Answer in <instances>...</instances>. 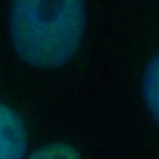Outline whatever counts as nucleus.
<instances>
[{"label":"nucleus","mask_w":159,"mask_h":159,"mask_svg":"<svg viewBox=\"0 0 159 159\" xmlns=\"http://www.w3.org/2000/svg\"><path fill=\"white\" fill-rule=\"evenodd\" d=\"M27 159H83L78 149L64 142L45 144L34 150Z\"/></svg>","instance_id":"4"},{"label":"nucleus","mask_w":159,"mask_h":159,"mask_svg":"<svg viewBox=\"0 0 159 159\" xmlns=\"http://www.w3.org/2000/svg\"><path fill=\"white\" fill-rule=\"evenodd\" d=\"M86 22L82 1H16L9 9V33L16 53L40 69L60 68L73 57Z\"/></svg>","instance_id":"1"},{"label":"nucleus","mask_w":159,"mask_h":159,"mask_svg":"<svg viewBox=\"0 0 159 159\" xmlns=\"http://www.w3.org/2000/svg\"><path fill=\"white\" fill-rule=\"evenodd\" d=\"M27 148V132L20 116L0 103V159H23Z\"/></svg>","instance_id":"2"},{"label":"nucleus","mask_w":159,"mask_h":159,"mask_svg":"<svg viewBox=\"0 0 159 159\" xmlns=\"http://www.w3.org/2000/svg\"><path fill=\"white\" fill-rule=\"evenodd\" d=\"M143 99L152 118H158V60L157 55L148 63L142 83Z\"/></svg>","instance_id":"3"}]
</instances>
